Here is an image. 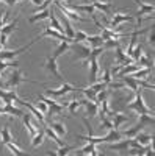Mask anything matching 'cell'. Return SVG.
<instances>
[{
	"instance_id": "obj_6",
	"label": "cell",
	"mask_w": 155,
	"mask_h": 156,
	"mask_svg": "<svg viewBox=\"0 0 155 156\" xmlns=\"http://www.w3.org/2000/svg\"><path fill=\"white\" fill-rule=\"evenodd\" d=\"M72 50L75 51V56L80 58V59H88L93 53V47H88V44H82V42H77L72 45Z\"/></svg>"
},
{
	"instance_id": "obj_45",
	"label": "cell",
	"mask_w": 155,
	"mask_h": 156,
	"mask_svg": "<svg viewBox=\"0 0 155 156\" xmlns=\"http://www.w3.org/2000/svg\"><path fill=\"white\" fill-rule=\"evenodd\" d=\"M138 64H143L144 67H147V69H152L153 67V64L149 61V58L147 56H144V55H141L139 56V59H138Z\"/></svg>"
},
{
	"instance_id": "obj_3",
	"label": "cell",
	"mask_w": 155,
	"mask_h": 156,
	"mask_svg": "<svg viewBox=\"0 0 155 156\" xmlns=\"http://www.w3.org/2000/svg\"><path fill=\"white\" fill-rule=\"evenodd\" d=\"M38 98L42 100L46 105H47L49 109H47V112H46L44 115H47L49 119H52L55 114H61V112H63V108L66 106V103H63V105H61V103H58L57 100H50V98H47V97H44V95H41V94L38 95Z\"/></svg>"
},
{
	"instance_id": "obj_58",
	"label": "cell",
	"mask_w": 155,
	"mask_h": 156,
	"mask_svg": "<svg viewBox=\"0 0 155 156\" xmlns=\"http://www.w3.org/2000/svg\"><path fill=\"white\" fill-rule=\"evenodd\" d=\"M66 2H68V0H66Z\"/></svg>"
},
{
	"instance_id": "obj_59",
	"label": "cell",
	"mask_w": 155,
	"mask_h": 156,
	"mask_svg": "<svg viewBox=\"0 0 155 156\" xmlns=\"http://www.w3.org/2000/svg\"><path fill=\"white\" fill-rule=\"evenodd\" d=\"M108 2H110V0H108Z\"/></svg>"
},
{
	"instance_id": "obj_29",
	"label": "cell",
	"mask_w": 155,
	"mask_h": 156,
	"mask_svg": "<svg viewBox=\"0 0 155 156\" xmlns=\"http://www.w3.org/2000/svg\"><path fill=\"white\" fill-rule=\"evenodd\" d=\"M139 69V64H128V66H124L119 72H118V76H121V75H130V73H133V72H136Z\"/></svg>"
},
{
	"instance_id": "obj_32",
	"label": "cell",
	"mask_w": 155,
	"mask_h": 156,
	"mask_svg": "<svg viewBox=\"0 0 155 156\" xmlns=\"http://www.w3.org/2000/svg\"><path fill=\"white\" fill-rule=\"evenodd\" d=\"M17 28V19H14V20H13L11 23H8V25H3V27H2V31H0V33H3V34H9V33H13V31H14Z\"/></svg>"
},
{
	"instance_id": "obj_49",
	"label": "cell",
	"mask_w": 155,
	"mask_h": 156,
	"mask_svg": "<svg viewBox=\"0 0 155 156\" xmlns=\"http://www.w3.org/2000/svg\"><path fill=\"white\" fill-rule=\"evenodd\" d=\"M52 2H55V0H44V2H42V5H39V6H38L36 12H41V11L47 9V8H49V5H50Z\"/></svg>"
},
{
	"instance_id": "obj_42",
	"label": "cell",
	"mask_w": 155,
	"mask_h": 156,
	"mask_svg": "<svg viewBox=\"0 0 155 156\" xmlns=\"http://www.w3.org/2000/svg\"><path fill=\"white\" fill-rule=\"evenodd\" d=\"M143 55V47H141L139 44L138 45H135V48H133V53H132V59L135 61V62H138V59H139V56Z\"/></svg>"
},
{
	"instance_id": "obj_50",
	"label": "cell",
	"mask_w": 155,
	"mask_h": 156,
	"mask_svg": "<svg viewBox=\"0 0 155 156\" xmlns=\"http://www.w3.org/2000/svg\"><path fill=\"white\" fill-rule=\"evenodd\" d=\"M102 81L103 83H110L111 81V73H110V69H105V72H103V75H102Z\"/></svg>"
},
{
	"instance_id": "obj_27",
	"label": "cell",
	"mask_w": 155,
	"mask_h": 156,
	"mask_svg": "<svg viewBox=\"0 0 155 156\" xmlns=\"http://www.w3.org/2000/svg\"><path fill=\"white\" fill-rule=\"evenodd\" d=\"M47 126H50L58 136H64V134H66V128H64V125H63L61 122H55V123H54V122H50V120H49Z\"/></svg>"
},
{
	"instance_id": "obj_10",
	"label": "cell",
	"mask_w": 155,
	"mask_h": 156,
	"mask_svg": "<svg viewBox=\"0 0 155 156\" xmlns=\"http://www.w3.org/2000/svg\"><path fill=\"white\" fill-rule=\"evenodd\" d=\"M33 44H35V42L31 41L28 45L20 47V48H16V50H2V51H0V61H8V59H13L16 55L22 53V51H25V50H28V48H30Z\"/></svg>"
},
{
	"instance_id": "obj_53",
	"label": "cell",
	"mask_w": 155,
	"mask_h": 156,
	"mask_svg": "<svg viewBox=\"0 0 155 156\" xmlns=\"http://www.w3.org/2000/svg\"><path fill=\"white\" fill-rule=\"evenodd\" d=\"M153 37H155V33L152 31V33H150V37H149V44H150V45H153Z\"/></svg>"
},
{
	"instance_id": "obj_52",
	"label": "cell",
	"mask_w": 155,
	"mask_h": 156,
	"mask_svg": "<svg viewBox=\"0 0 155 156\" xmlns=\"http://www.w3.org/2000/svg\"><path fill=\"white\" fill-rule=\"evenodd\" d=\"M124 86H125L124 83H113V81L108 83V87H111V89H119V87H124Z\"/></svg>"
},
{
	"instance_id": "obj_14",
	"label": "cell",
	"mask_w": 155,
	"mask_h": 156,
	"mask_svg": "<svg viewBox=\"0 0 155 156\" xmlns=\"http://www.w3.org/2000/svg\"><path fill=\"white\" fill-rule=\"evenodd\" d=\"M116 62L122 64V66H128V64L133 62V59H132L130 56H127L124 51H122V47H121V45L116 47Z\"/></svg>"
},
{
	"instance_id": "obj_23",
	"label": "cell",
	"mask_w": 155,
	"mask_h": 156,
	"mask_svg": "<svg viewBox=\"0 0 155 156\" xmlns=\"http://www.w3.org/2000/svg\"><path fill=\"white\" fill-rule=\"evenodd\" d=\"M133 137L136 139V142H138V144H141V145H149V144H152V139H153L150 134H146V133H136Z\"/></svg>"
},
{
	"instance_id": "obj_16",
	"label": "cell",
	"mask_w": 155,
	"mask_h": 156,
	"mask_svg": "<svg viewBox=\"0 0 155 156\" xmlns=\"http://www.w3.org/2000/svg\"><path fill=\"white\" fill-rule=\"evenodd\" d=\"M61 23L64 25V34H66L68 37H71L72 41H74V36H75V31L72 28V25H71V19H68L64 14H61Z\"/></svg>"
},
{
	"instance_id": "obj_25",
	"label": "cell",
	"mask_w": 155,
	"mask_h": 156,
	"mask_svg": "<svg viewBox=\"0 0 155 156\" xmlns=\"http://www.w3.org/2000/svg\"><path fill=\"white\" fill-rule=\"evenodd\" d=\"M85 42L89 44V45L94 48V47H102V45H103V39H102L100 34H96V36H88Z\"/></svg>"
},
{
	"instance_id": "obj_28",
	"label": "cell",
	"mask_w": 155,
	"mask_h": 156,
	"mask_svg": "<svg viewBox=\"0 0 155 156\" xmlns=\"http://www.w3.org/2000/svg\"><path fill=\"white\" fill-rule=\"evenodd\" d=\"M50 28H54V30H57V31H60V33H63L64 34V30H63V27H61V23H60V20L55 17V14H54V9H50Z\"/></svg>"
},
{
	"instance_id": "obj_44",
	"label": "cell",
	"mask_w": 155,
	"mask_h": 156,
	"mask_svg": "<svg viewBox=\"0 0 155 156\" xmlns=\"http://www.w3.org/2000/svg\"><path fill=\"white\" fill-rule=\"evenodd\" d=\"M107 98H108V87H107V89H103V90H100V92H97L96 103H97V105H100V103H102L103 100H107Z\"/></svg>"
},
{
	"instance_id": "obj_5",
	"label": "cell",
	"mask_w": 155,
	"mask_h": 156,
	"mask_svg": "<svg viewBox=\"0 0 155 156\" xmlns=\"http://www.w3.org/2000/svg\"><path fill=\"white\" fill-rule=\"evenodd\" d=\"M24 81H27V78H24L22 76V73L19 72V70H14L9 76H8V80L3 83V87L5 89H14V87H17L20 83H24Z\"/></svg>"
},
{
	"instance_id": "obj_22",
	"label": "cell",
	"mask_w": 155,
	"mask_h": 156,
	"mask_svg": "<svg viewBox=\"0 0 155 156\" xmlns=\"http://www.w3.org/2000/svg\"><path fill=\"white\" fill-rule=\"evenodd\" d=\"M121 78H122L124 84H127L128 87H130V89L133 90V92H136V90L139 89V86H138V83H136V78L128 76V75H121Z\"/></svg>"
},
{
	"instance_id": "obj_54",
	"label": "cell",
	"mask_w": 155,
	"mask_h": 156,
	"mask_svg": "<svg viewBox=\"0 0 155 156\" xmlns=\"http://www.w3.org/2000/svg\"><path fill=\"white\" fill-rule=\"evenodd\" d=\"M31 2H33L35 5H38V6H39V5H42V2H44V0H31Z\"/></svg>"
},
{
	"instance_id": "obj_8",
	"label": "cell",
	"mask_w": 155,
	"mask_h": 156,
	"mask_svg": "<svg viewBox=\"0 0 155 156\" xmlns=\"http://www.w3.org/2000/svg\"><path fill=\"white\" fill-rule=\"evenodd\" d=\"M72 90H80V87H75V86H72L69 83H63V86L60 89H47L46 94L52 95V97H61V95L68 94V92H72Z\"/></svg>"
},
{
	"instance_id": "obj_37",
	"label": "cell",
	"mask_w": 155,
	"mask_h": 156,
	"mask_svg": "<svg viewBox=\"0 0 155 156\" xmlns=\"http://www.w3.org/2000/svg\"><path fill=\"white\" fill-rule=\"evenodd\" d=\"M150 70H152V69H147V67H146V69H138V70L133 72L132 75H133V78H136V80H144V78L150 73Z\"/></svg>"
},
{
	"instance_id": "obj_33",
	"label": "cell",
	"mask_w": 155,
	"mask_h": 156,
	"mask_svg": "<svg viewBox=\"0 0 155 156\" xmlns=\"http://www.w3.org/2000/svg\"><path fill=\"white\" fill-rule=\"evenodd\" d=\"M44 136H46V133L42 131H38L35 136H33V140H31V147H38V145H41L42 144V140H44Z\"/></svg>"
},
{
	"instance_id": "obj_47",
	"label": "cell",
	"mask_w": 155,
	"mask_h": 156,
	"mask_svg": "<svg viewBox=\"0 0 155 156\" xmlns=\"http://www.w3.org/2000/svg\"><path fill=\"white\" fill-rule=\"evenodd\" d=\"M136 83H138V86L144 87V89H150V90H155V86H153V84H149V83H147V81H144V80H136Z\"/></svg>"
},
{
	"instance_id": "obj_7",
	"label": "cell",
	"mask_w": 155,
	"mask_h": 156,
	"mask_svg": "<svg viewBox=\"0 0 155 156\" xmlns=\"http://www.w3.org/2000/svg\"><path fill=\"white\" fill-rule=\"evenodd\" d=\"M133 2L139 6V9L136 12V20H138V27H139L141 22H143V16L146 12H152L155 9V6H153V3H144L143 0H133Z\"/></svg>"
},
{
	"instance_id": "obj_51",
	"label": "cell",
	"mask_w": 155,
	"mask_h": 156,
	"mask_svg": "<svg viewBox=\"0 0 155 156\" xmlns=\"http://www.w3.org/2000/svg\"><path fill=\"white\" fill-rule=\"evenodd\" d=\"M36 108L39 109L42 114H46V112H47V109H49V108H47V105H46L44 101H36Z\"/></svg>"
},
{
	"instance_id": "obj_19",
	"label": "cell",
	"mask_w": 155,
	"mask_h": 156,
	"mask_svg": "<svg viewBox=\"0 0 155 156\" xmlns=\"http://www.w3.org/2000/svg\"><path fill=\"white\" fill-rule=\"evenodd\" d=\"M128 120V115H124V114H118V112H114L113 117H111V122H113V128L114 129H118L124 122Z\"/></svg>"
},
{
	"instance_id": "obj_34",
	"label": "cell",
	"mask_w": 155,
	"mask_h": 156,
	"mask_svg": "<svg viewBox=\"0 0 155 156\" xmlns=\"http://www.w3.org/2000/svg\"><path fill=\"white\" fill-rule=\"evenodd\" d=\"M79 92L85 94L88 100H91V101H94V103H96V98H97V92H96V90H93L91 87H88V89H80Z\"/></svg>"
},
{
	"instance_id": "obj_31",
	"label": "cell",
	"mask_w": 155,
	"mask_h": 156,
	"mask_svg": "<svg viewBox=\"0 0 155 156\" xmlns=\"http://www.w3.org/2000/svg\"><path fill=\"white\" fill-rule=\"evenodd\" d=\"M110 148L111 150H127V148H130V137L125 139V140H121L118 142V144H110Z\"/></svg>"
},
{
	"instance_id": "obj_26",
	"label": "cell",
	"mask_w": 155,
	"mask_h": 156,
	"mask_svg": "<svg viewBox=\"0 0 155 156\" xmlns=\"http://www.w3.org/2000/svg\"><path fill=\"white\" fill-rule=\"evenodd\" d=\"M44 133H46V136H49V137H50L52 140H54V142H55V144H57L58 147H63V145H64V144H63V140H61V139L58 137V134H57V133L54 131V129L50 128V126H46Z\"/></svg>"
},
{
	"instance_id": "obj_9",
	"label": "cell",
	"mask_w": 155,
	"mask_h": 156,
	"mask_svg": "<svg viewBox=\"0 0 155 156\" xmlns=\"http://www.w3.org/2000/svg\"><path fill=\"white\" fill-rule=\"evenodd\" d=\"M133 20H135V17L130 16V14H121V12H116L111 20H105V22L108 23L110 28H116V27H118L119 23H122V22H133Z\"/></svg>"
},
{
	"instance_id": "obj_1",
	"label": "cell",
	"mask_w": 155,
	"mask_h": 156,
	"mask_svg": "<svg viewBox=\"0 0 155 156\" xmlns=\"http://www.w3.org/2000/svg\"><path fill=\"white\" fill-rule=\"evenodd\" d=\"M153 123H155V120H153V115H152V114H139V120H138V123H136L133 128H130V129H125L122 134H124L125 137H133V136H135L136 133H139L144 126H147V125H153Z\"/></svg>"
},
{
	"instance_id": "obj_17",
	"label": "cell",
	"mask_w": 155,
	"mask_h": 156,
	"mask_svg": "<svg viewBox=\"0 0 155 156\" xmlns=\"http://www.w3.org/2000/svg\"><path fill=\"white\" fill-rule=\"evenodd\" d=\"M93 6H94L96 9H100L103 14H111V11H113V3H111V2L100 3V2H97V0H93Z\"/></svg>"
},
{
	"instance_id": "obj_38",
	"label": "cell",
	"mask_w": 155,
	"mask_h": 156,
	"mask_svg": "<svg viewBox=\"0 0 155 156\" xmlns=\"http://www.w3.org/2000/svg\"><path fill=\"white\" fill-rule=\"evenodd\" d=\"M5 145H6V148H8L13 154H16V156H24V154H25L24 151H20V148H19V147H16L14 144H13V140H11V142H6Z\"/></svg>"
},
{
	"instance_id": "obj_15",
	"label": "cell",
	"mask_w": 155,
	"mask_h": 156,
	"mask_svg": "<svg viewBox=\"0 0 155 156\" xmlns=\"http://www.w3.org/2000/svg\"><path fill=\"white\" fill-rule=\"evenodd\" d=\"M82 103L86 106V114H88V117H94L97 112H99V105L97 103H94V101H91V100H82Z\"/></svg>"
},
{
	"instance_id": "obj_35",
	"label": "cell",
	"mask_w": 155,
	"mask_h": 156,
	"mask_svg": "<svg viewBox=\"0 0 155 156\" xmlns=\"http://www.w3.org/2000/svg\"><path fill=\"white\" fill-rule=\"evenodd\" d=\"M68 50H69V42H61V44L57 47V50L54 51V55H52V56H54V58H58L60 55H63L64 51H68Z\"/></svg>"
},
{
	"instance_id": "obj_2",
	"label": "cell",
	"mask_w": 155,
	"mask_h": 156,
	"mask_svg": "<svg viewBox=\"0 0 155 156\" xmlns=\"http://www.w3.org/2000/svg\"><path fill=\"white\" fill-rule=\"evenodd\" d=\"M130 111H135L138 114H152V111L144 105V100H143V94H141V87L135 92V100L127 106Z\"/></svg>"
},
{
	"instance_id": "obj_12",
	"label": "cell",
	"mask_w": 155,
	"mask_h": 156,
	"mask_svg": "<svg viewBox=\"0 0 155 156\" xmlns=\"http://www.w3.org/2000/svg\"><path fill=\"white\" fill-rule=\"evenodd\" d=\"M0 98L3 100L5 105H13V101H17L19 97L14 90H8V89H0Z\"/></svg>"
},
{
	"instance_id": "obj_55",
	"label": "cell",
	"mask_w": 155,
	"mask_h": 156,
	"mask_svg": "<svg viewBox=\"0 0 155 156\" xmlns=\"http://www.w3.org/2000/svg\"><path fill=\"white\" fill-rule=\"evenodd\" d=\"M0 87H3V83H2V75H0Z\"/></svg>"
},
{
	"instance_id": "obj_57",
	"label": "cell",
	"mask_w": 155,
	"mask_h": 156,
	"mask_svg": "<svg viewBox=\"0 0 155 156\" xmlns=\"http://www.w3.org/2000/svg\"><path fill=\"white\" fill-rule=\"evenodd\" d=\"M2 48H3V45H2V44H0V51H2Z\"/></svg>"
},
{
	"instance_id": "obj_36",
	"label": "cell",
	"mask_w": 155,
	"mask_h": 156,
	"mask_svg": "<svg viewBox=\"0 0 155 156\" xmlns=\"http://www.w3.org/2000/svg\"><path fill=\"white\" fill-rule=\"evenodd\" d=\"M13 140V136L9 133V123L5 125V128L2 129V144H6V142H11Z\"/></svg>"
},
{
	"instance_id": "obj_24",
	"label": "cell",
	"mask_w": 155,
	"mask_h": 156,
	"mask_svg": "<svg viewBox=\"0 0 155 156\" xmlns=\"http://www.w3.org/2000/svg\"><path fill=\"white\" fill-rule=\"evenodd\" d=\"M3 114H9V115H14V117H22L25 112L16 106H13V105H5L3 106Z\"/></svg>"
},
{
	"instance_id": "obj_13",
	"label": "cell",
	"mask_w": 155,
	"mask_h": 156,
	"mask_svg": "<svg viewBox=\"0 0 155 156\" xmlns=\"http://www.w3.org/2000/svg\"><path fill=\"white\" fill-rule=\"evenodd\" d=\"M17 103H20V105H22V106H25V108H28V109H30V112H33V115L36 117V120L39 122L41 125H44V114H42L39 109H38V108H35L30 101H24V100H20V98H19V100H17Z\"/></svg>"
},
{
	"instance_id": "obj_46",
	"label": "cell",
	"mask_w": 155,
	"mask_h": 156,
	"mask_svg": "<svg viewBox=\"0 0 155 156\" xmlns=\"http://www.w3.org/2000/svg\"><path fill=\"white\" fill-rule=\"evenodd\" d=\"M119 45V42L118 41H114V39H107V41H103V48H116Z\"/></svg>"
},
{
	"instance_id": "obj_18",
	"label": "cell",
	"mask_w": 155,
	"mask_h": 156,
	"mask_svg": "<svg viewBox=\"0 0 155 156\" xmlns=\"http://www.w3.org/2000/svg\"><path fill=\"white\" fill-rule=\"evenodd\" d=\"M77 154H93V156H97L99 153L96 151V144H93V142H88V144L80 148V150H75Z\"/></svg>"
},
{
	"instance_id": "obj_21",
	"label": "cell",
	"mask_w": 155,
	"mask_h": 156,
	"mask_svg": "<svg viewBox=\"0 0 155 156\" xmlns=\"http://www.w3.org/2000/svg\"><path fill=\"white\" fill-rule=\"evenodd\" d=\"M71 9H74V11H82V12H88L89 16L96 14V8L93 6V3H91V5H71Z\"/></svg>"
},
{
	"instance_id": "obj_48",
	"label": "cell",
	"mask_w": 155,
	"mask_h": 156,
	"mask_svg": "<svg viewBox=\"0 0 155 156\" xmlns=\"http://www.w3.org/2000/svg\"><path fill=\"white\" fill-rule=\"evenodd\" d=\"M71 150H75V148H74V147H64V145H63V147H60V150L57 151V154H58V156H64V154H68Z\"/></svg>"
},
{
	"instance_id": "obj_4",
	"label": "cell",
	"mask_w": 155,
	"mask_h": 156,
	"mask_svg": "<svg viewBox=\"0 0 155 156\" xmlns=\"http://www.w3.org/2000/svg\"><path fill=\"white\" fill-rule=\"evenodd\" d=\"M55 5H57V8H58V9H61V14H64L68 19L75 20V22H86V19H85V17L79 16L77 12H74V9H69L66 5H63L61 0H55Z\"/></svg>"
},
{
	"instance_id": "obj_30",
	"label": "cell",
	"mask_w": 155,
	"mask_h": 156,
	"mask_svg": "<svg viewBox=\"0 0 155 156\" xmlns=\"http://www.w3.org/2000/svg\"><path fill=\"white\" fill-rule=\"evenodd\" d=\"M49 17H50V9L47 8V9L41 11V12H38V14L31 16V17L28 19V22L33 23V22H36V20H44V19H49Z\"/></svg>"
},
{
	"instance_id": "obj_41",
	"label": "cell",
	"mask_w": 155,
	"mask_h": 156,
	"mask_svg": "<svg viewBox=\"0 0 155 156\" xmlns=\"http://www.w3.org/2000/svg\"><path fill=\"white\" fill-rule=\"evenodd\" d=\"M89 87H91L93 90H96V92H100V90L107 89V87H108V84H107V83H103V81H96V83H93Z\"/></svg>"
},
{
	"instance_id": "obj_39",
	"label": "cell",
	"mask_w": 155,
	"mask_h": 156,
	"mask_svg": "<svg viewBox=\"0 0 155 156\" xmlns=\"http://www.w3.org/2000/svg\"><path fill=\"white\" fill-rule=\"evenodd\" d=\"M8 67H19V62L17 61H13V62H6V61H0V75L5 72V69Z\"/></svg>"
},
{
	"instance_id": "obj_56",
	"label": "cell",
	"mask_w": 155,
	"mask_h": 156,
	"mask_svg": "<svg viewBox=\"0 0 155 156\" xmlns=\"http://www.w3.org/2000/svg\"><path fill=\"white\" fill-rule=\"evenodd\" d=\"M0 114H3V106H0Z\"/></svg>"
},
{
	"instance_id": "obj_43",
	"label": "cell",
	"mask_w": 155,
	"mask_h": 156,
	"mask_svg": "<svg viewBox=\"0 0 155 156\" xmlns=\"http://www.w3.org/2000/svg\"><path fill=\"white\" fill-rule=\"evenodd\" d=\"M86 37H88V34H86L85 31H77V33H75V36H74V42H72V44H77V42H85V41H86Z\"/></svg>"
},
{
	"instance_id": "obj_20",
	"label": "cell",
	"mask_w": 155,
	"mask_h": 156,
	"mask_svg": "<svg viewBox=\"0 0 155 156\" xmlns=\"http://www.w3.org/2000/svg\"><path fill=\"white\" fill-rule=\"evenodd\" d=\"M22 119H24V125H25V128H27L28 134H30V136L33 137V136H35V134L38 133V128L31 125V122H30V114H28V112H25V114L22 115Z\"/></svg>"
},
{
	"instance_id": "obj_40",
	"label": "cell",
	"mask_w": 155,
	"mask_h": 156,
	"mask_svg": "<svg viewBox=\"0 0 155 156\" xmlns=\"http://www.w3.org/2000/svg\"><path fill=\"white\" fill-rule=\"evenodd\" d=\"M82 105H83V103H82V100H74V101L68 103L69 112H71V114H75V112H77V109H79V108H80Z\"/></svg>"
},
{
	"instance_id": "obj_11",
	"label": "cell",
	"mask_w": 155,
	"mask_h": 156,
	"mask_svg": "<svg viewBox=\"0 0 155 156\" xmlns=\"http://www.w3.org/2000/svg\"><path fill=\"white\" fill-rule=\"evenodd\" d=\"M46 69L52 73V75H55L60 81H63V75L60 73V69H58V64H57V58H54V56H47V59H46Z\"/></svg>"
}]
</instances>
